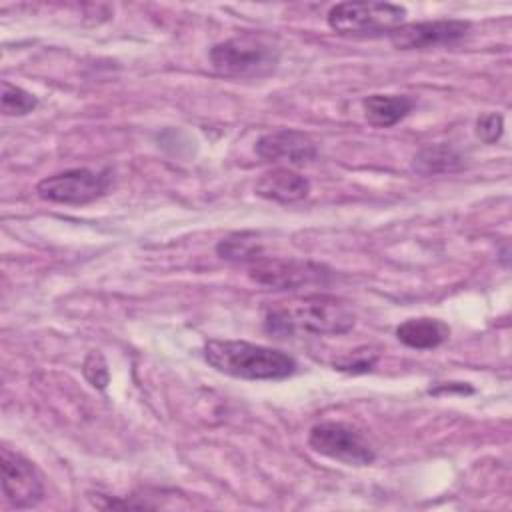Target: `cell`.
<instances>
[{
	"label": "cell",
	"mask_w": 512,
	"mask_h": 512,
	"mask_svg": "<svg viewBox=\"0 0 512 512\" xmlns=\"http://www.w3.org/2000/svg\"><path fill=\"white\" fill-rule=\"evenodd\" d=\"M356 316L352 308L328 294H310L292 302H282L266 314V330L272 334L308 332L316 336H338L352 330Z\"/></svg>",
	"instance_id": "6da1fadb"
},
{
	"label": "cell",
	"mask_w": 512,
	"mask_h": 512,
	"mask_svg": "<svg viewBox=\"0 0 512 512\" xmlns=\"http://www.w3.org/2000/svg\"><path fill=\"white\" fill-rule=\"evenodd\" d=\"M204 358L214 370L242 380H284L296 372L290 354L244 340H208Z\"/></svg>",
	"instance_id": "7a4b0ae2"
},
{
	"label": "cell",
	"mask_w": 512,
	"mask_h": 512,
	"mask_svg": "<svg viewBox=\"0 0 512 512\" xmlns=\"http://www.w3.org/2000/svg\"><path fill=\"white\" fill-rule=\"evenodd\" d=\"M280 60V50L266 38L242 34L210 48L212 68L226 78H264L270 76Z\"/></svg>",
	"instance_id": "3957f363"
},
{
	"label": "cell",
	"mask_w": 512,
	"mask_h": 512,
	"mask_svg": "<svg viewBox=\"0 0 512 512\" xmlns=\"http://www.w3.org/2000/svg\"><path fill=\"white\" fill-rule=\"evenodd\" d=\"M406 10L390 2H342L330 8L328 26L342 36L390 34L404 24Z\"/></svg>",
	"instance_id": "277c9868"
},
{
	"label": "cell",
	"mask_w": 512,
	"mask_h": 512,
	"mask_svg": "<svg viewBox=\"0 0 512 512\" xmlns=\"http://www.w3.org/2000/svg\"><path fill=\"white\" fill-rule=\"evenodd\" d=\"M308 444L314 452L348 466H368L376 454L368 440L350 424L320 422L310 430Z\"/></svg>",
	"instance_id": "5b68a950"
},
{
	"label": "cell",
	"mask_w": 512,
	"mask_h": 512,
	"mask_svg": "<svg viewBox=\"0 0 512 512\" xmlns=\"http://www.w3.org/2000/svg\"><path fill=\"white\" fill-rule=\"evenodd\" d=\"M110 186L108 172H94L88 168H72L42 178L36 184V192L42 200L80 206L100 198Z\"/></svg>",
	"instance_id": "8992f818"
},
{
	"label": "cell",
	"mask_w": 512,
	"mask_h": 512,
	"mask_svg": "<svg viewBox=\"0 0 512 512\" xmlns=\"http://www.w3.org/2000/svg\"><path fill=\"white\" fill-rule=\"evenodd\" d=\"M0 468H2V492L10 506L32 508L42 500L44 482L38 468L28 458L2 446Z\"/></svg>",
	"instance_id": "52a82bcc"
},
{
	"label": "cell",
	"mask_w": 512,
	"mask_h": 512,
	"mask_svg": "<svg viewBox=\"0 0 512 512\" xmlns=\"http://www.w3.org/2000/svg\"><path fill=\"white\" fill-rule=\"evenodd\" d=\"M470 32L466 20H428L410 22L394 28L388 38L398 50H430L436 46H450Z\"/></svg>",
	"instance_id": "ba28073f"
},
{
	"label": "cell",
	"mask_w": 512,
	"mask_h": 512,
	"mask_svg": "<svg viewBox=\"0 0 512 512\" xmlns=\"http://www.w3.org/2000/svg\"><path fill=\"white\" fill-rule=\"evenodd\" d=\"M320 266L310 262H296V260H270V258H256L250 262V278L262 286L288 290L298 288L312 282H322Z\"/></svg>",
	"instance_id": "9c48e42d"
},
{
	"label": "cell",
	"mask_w": 512,
	"mask_h": 512,
	"mask_svg": "<svg viewBox=\"0 0 512 512\" xmlns=\"http://www.w3.org/2000/svg\"><path fill=\"white\" fill-rule=\"evenodd\" d=\"M256 154L266 162L286 160L290 164L302 166L316 158V144L312 138L298 130H276L258 138L254 146Z\"/></svg>",
	"instance_id": "30bf717a"
},
{
	"label": "cell",
	"mask_w": 512,
	"mask_h": 512,
	"mask_svg": "<svg viewBox=\"0 0 512 512\" xmlns=\"http://www.w3.org/2000/svg\"><path fill=\"white\" fill-rule=\"evenodd\" d=\"M256 194L266 198V200H274L280 204H292V202H300L308 196L310 192V182L290 170V168H274L266 174H262V178L256 182Z\"/></svg>",
	"instance_id": "8fae6325"
},
{
	"label": "cell",
	"mask_w": 512,
	"mask_h": 512,
	"mask_svg": "<svg viewBox=\"0 0 512 512\" xmlns=\"http://www.w3.org/2000/svg\"><path fill=\"white\" fill-rule=\"evenodd\" d=\"M362 108L372 126L390 128L412 112L414 100L404 94H372L362 100Z\"/></svg>",
	"instance_id": "7c38bea8"
},
{
	"label": "cell",
	"mask_w": 512,
	"mask_h": 512,
	"mask_svg": "<svg viewBox=\"0 0 512 512\" xmlns=\"http://www.w3.org/2000/svg\"><path fill=\"white\" fill-rule=\"evenodd\" d=\"M450 328L438 318H408L396 328V338L416 350H430L446 342Z\"/></svg>",
	"instance_id": "4fadbf2b"
},
{
	"label": "cell",
	"mask_w": 512,
	"mask_h": 512,
	"mask_svg": "<svg viewBox=\"0 0 512 512\" xmlns=\"http://www.w3.org/2000/svg\"><path fill=\"white\" fill-rule=\"evenodd\" d=\"M466 158L450 144H428L420 148L412 158V170L422 176L448 174L464 168Z\"/></svg>",
	"instance_id": "5bb4252c"
},
{
	"label": "cell",
	"mask_w": 512,
	"mask_h": 512,
	"mask_svg": "<svg viewBox=\"0 0 512 512\" xmlns=\"http://www.w3.org/2000/svg\"><path fill=\"white\" fill-rule=\"evenodd\" d=\"M216 252L224 260L234 262H254L260 258V244L256 242L254 234H232L228 238H222L216 246Z\"/></svg>",
	"instance_id": "9a60e30c"
},
{
	"label": "cell",
	"mask_w": 512,
	"mask_h": 512,
	"mask_svg": "<svg viewBox=\"0 0 512 512\" xmlns=\"http://www.w3.org/2000/svg\"><path fill=\"white\" fill-rule=\"evenodd\" d=\"M2 114L4 116H26L38 106V100L34 94L26 92L20 86H14L10 82H2Z\"/></svg>",
	"instance_id": "2e32d148"
},
{
	"label": "cell",
	"mask_w": 512,
	"mask_h": 512,
	"mask_svg": "<svg viewBox=\"0 0 512 512\" xmlns=\"http://www.w3.org/2000/svg\"><path fill=\"white\" fill-rule=\"evenodd\" d=\"M378 360V354L372 350V348H358L354 350L352 354H346L342 356L340 360L334 362V368L336 370H342V372H352V374H358V372H368L372 370V366L376 364Z\"/></svg>",
	"instance_id": "e0dca14e"
},
{
	"label": "cell",
	"mask_w": 512,
	"mask_h": 512,
	"mask_svg": "<svg viewBox=\"0 0 512 512\" xmlns=\"http://www.w3.org/2000/svg\"><path fill=\"white\" fill-rule=\"evenodd\" d=\"M82 372H84L86 380H88L94 388H98V390H104L106 384H108V380H110L108 364H106L104 356H102L100 352H96V350H92V352L86 356Z\"/></svg>",
	"instance_id": "ac0fdd59"
},
{
	"label": "cell",
	"mask_w": 512,
	"mask_h": 512,
	"mask_svg": "<svg viewBox=\"0 0 512 512\" xmlns=\"http://www.w3.org/2000/svg\"><path fill=\"white\" fill-rule=\"evenodd\" d=\"M502 128H504V118L496 112L482 114L476 120V136L486 144H494L502 136Z\"/></svg>",
	"instance_id": "d6986e66"
}]
</instances>
